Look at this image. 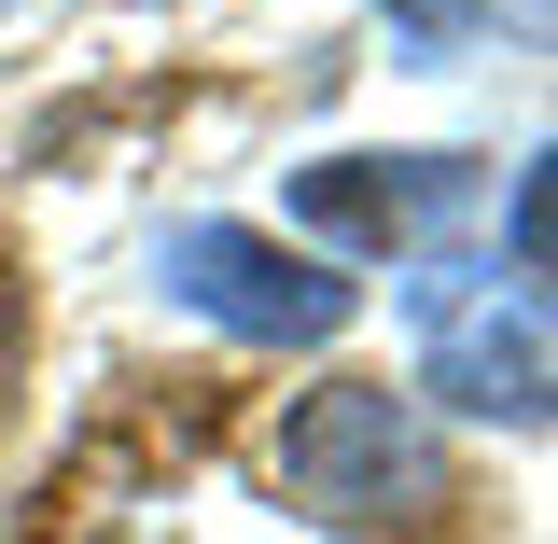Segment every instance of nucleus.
Instances as JSON below:
<instances>
[{
  "mask_svg": "<svg viewBox=\"0 0 558 544\" xmlns=\"http://www.w3.org/2000/svg\"><path fill=\"white\" fill-rule=\"evenodd\" d=\"M154 279L196 307L209 336H252V349H336L349 307H363L322 252H279L266 223H223V209L168 223V238H154Z\"/></svg>",
  "mask_w": 558,
  "mask_h": 544,
  "instance_id": "f257e3e1",
  "label": "nucleus"
},
{
  "mask_svg": "<svg viewBox=\"0 0 558 544\" xmlns=\"http://www.w3.org/2000/svg\"><path fill=\"white\" fill-rule=\"evenodd\" d=\"M433 475V447H418V406L391 391V377H336V391H307V406L279 419L266 447V488L279 503H307V517H391L405 488Z\"/></svg>",
  "mask_w": 558,
  "mask_h": 544,
  "instance_id": "f03ea898",
  "label": "nucleus"
},
{
  "mask_svg": "<svg viewBox=\"0 0 558 544\" xmlns=\"http://www.w3.org/2000/svg\"><path fill=\"white\" fill-rule=\"evenodd\" d=\"M418 391H447L461 419H517L545 433V293L531 279H418Z\"/></svg>",
  "mask_w": 558,
  "mask_h": 544,
  "instance_id": "7ed1b4c3",
  "label": "nucleus"
},
{
  "mask_svg": "<svg viewBox=\"0 0 558 544\" xmlns=\"http://www.w3.org/2000/svg\"><path fill=\"white\" fill-rule=\"evenodd\" d=\"M475 196V154H322L293 168V223H322L336 252H433L447 209Z\"/></svg>",
  "mask_w": 558,
  "mask_h": 544,
  "instance_id": "20e7f679",
  "label": "nucleus"
},
{
  "mask_svg": "<svg viewBox=\"0 0 558 544\" xmlns=\"http://www.w3.org/2000/svg\"><path fill=\"white\" fill-rule=\"evenodd\" d=\"M391 28H405L418 57H461L488 28H545V0H391Z\"/></svg>",
  "mask_w": 558,
  "mask_h": 544,
  "instance_id": "39448f33",
  "label": "nucleus"
},
{
  "mask_svg": "<svg viewBox=\"0 0 558 544\" xmlns=\"http://www.w3.org/2000/svg\"><path fill=\"white\" fill-rule=\"evenodd\" d=\"M0 363H14V266H0Z\"/></svg>",
  "mask_w": 558,
  "mask_h": 544,
  "instance_id": "423d86ee",
  "label": "nucleus"
}]
</instances>
